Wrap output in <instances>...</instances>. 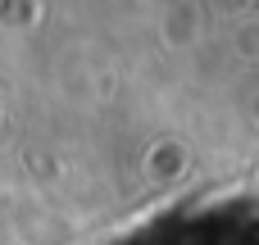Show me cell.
<instances>
[{
	"instance_id": "6da1fadb",
	"label": "cell",
	"mask_w": 259,
	"mask_h": 245,
	"mask_svg": "<svg viewBox=\"0 0 259 245\" xmlns=\"http://www.w3.org/2000/svg\"><path fill=\"white\" fill-rule=\"evenodd\" d=\"M127 245H255V223L232 218V214H209V218H191V223L146 232Z\"/></svg>"
}]
</instances>
